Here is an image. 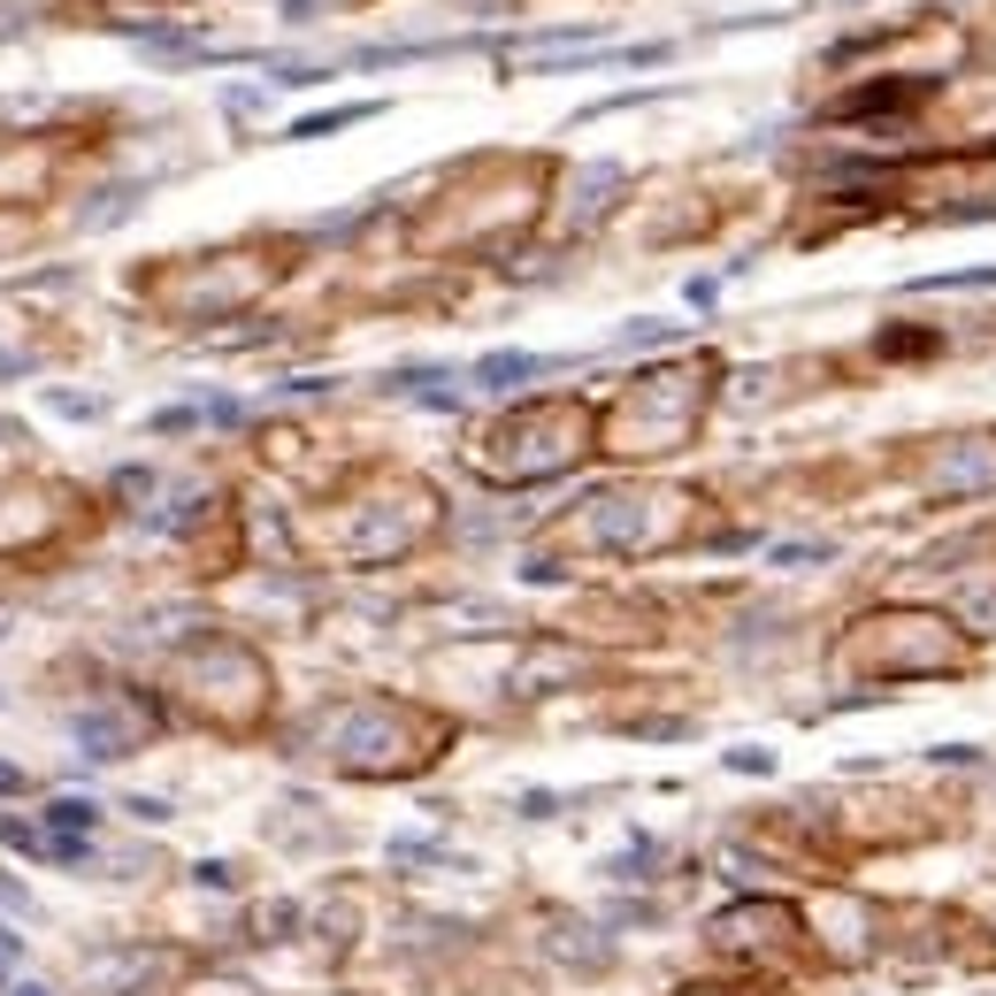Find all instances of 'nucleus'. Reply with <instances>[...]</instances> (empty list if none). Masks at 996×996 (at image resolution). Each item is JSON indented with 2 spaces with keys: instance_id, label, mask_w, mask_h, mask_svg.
<instances>
[{
  "instance_id": "nucleus-1",
  "label": "nucleus",
  "mask_w": 996,
  "mask_h": 996,
  "mask_svg": "<svg viewBox=\"0 0 996 996\" xmlns=\"http://www.w3.org/2000/svg\"><path fill=\"white\" fill-rule=\"evenodd\" d=\"M544 368H552L544 353H484V360H476V383H484V391H513V383H529V376H544Z\"/></svg>"
},
{
  "instance_id": "nucleus-2",
  "label": "nucleus",
  "mask_w": 996,
  "mask_h": 996,
  "mask_svg": "<svg viewBox=\"0 0 996 996\" xmlns=\"http://www.w3.org/2000/svg\"><path fill=\"white\" fill-rule=\"evenodd\" d=\"M69 728H77V744H85V759H123V751H131V736H123V721H108V713H77Z\"/></svg>"
},
{
  "instance_id": "nucleus-3",
  "label": "nucleus",
  "mask_w": 996,
  "mask_h": 996,
  "mask_svg": "<svg viewBox=\"0 0 996 996\" xmlns=\"http://www.w3.org/2000/svg\"><path fill=\"white\" fill-rule=\"evenodd\" d=\"M93 829H100V805H93V798H54V805H46V835L93 843Z\"/></svg>"
},
{
  "instance_id": "nucleus-4",
  "label": "nucleus",
  "mask_w": 996,
  "mask_h": 996,
  "mask_svg": "<svg viewBox=\"0 0 996 996\" xmlns=\"http://www.w3.org/2000/svg\"><path fill=\"white\" fill-rule=\"evenodd\" d=\"M376 116V100H360V108H331V116H307V123H292L284 139H331V131H345V123H368Z\"/></svg>"
},
{
  "instance_id": "nucleus-5",
  "label": "nucleus",
  "mask_w": 996,
  "mask_h": 996,
  "mask_svg": "<svg viewBox=\"0 0 996 996\" xmlns=\"http://www.w3.org/2000/svg\"><path fill=\"white\" fill-rule=\"evenodd\" d=\"M139 207V184H116V192H100V207H85V230H108V223H123Z\"/></svg>"
},
{
  "instance_id": "nucleus-6",
  "label": "nucleus",
  "mask_w": 996,
  "mask_h": 996,
  "mask_svg": "<svg viewBox=\"0 0 996 996\" xmlns=\"http://www.w3.org/2000/svg\"><path fill=\"white\" fill-rule=\"evenodd\" d=\"M996 269H951V277H920L912 292H989Z\"/></svg>"
},
{
  "instance_id": "nucleus-7",
  "label": "nucleus",
  "mask_w": 996,
  "mask_h": 996,
  "mask_svg": "<svg viewBox=\"0 0 996 996\" xmlns=\"http://www.w3.org/2000/svg\"><path fill=\"white\" fill-rule=\"evenodd\" d=\"M46 407L69 414V422H93V414H100V399H77V391H46Z\"/></svg>"
},
{
  "instance_id": "nucleus-8",
  "label": "nucleus",
  "mask_w": 996,
  "mask_h": 996,
  "mask_svg": "<svg viewBox=\"0 0 996 996\" xmlns=\"http://www.w3.org/2000/svg\"><path fill=\"white\" fill-rule=\"evenodd\" d=\"M667 337H674V323H629V331H621V345L637 353V345H667Z\"/></svg>"
},
{
  "instance_id": "nucleus-9",
  "label": "nucleus",
  "mask_w": 996,
  "mask_h": 996,
  "mask_svg": "<svg viewBox=\"0 0 996 996\" xmlns=\"http://www.w3.org/2000/svg\"><path fill=\"white\" fill-rule=\"evenodd\" d=\"M192 881H199V889H230V881H238V874H230V866H223V858H207V866H192Z\"/></svg>"
},
{
  "instance_id": "nucleus-10",
  "label": "nucleus",
  "mask_w": 996,
  "mask_h": 996,
  "mask_svg": "<svg viewBox=\"0 0 996 996\" xmlns=\"http://www.w3.org/2000/svg\"><path fill=\"white\" fill-rule=\"evenodd\" d=\"M728 767H736V775H767L775 759H767V751H728Z\"/></svg>"
},
{
  "instance_id": "nucleus-11",
  "label": "nucleus",
  "mask_w": 996,
  "mask_h": 996,
  "mask_svg": "<svg viewBox=\"0 0 996 996\" xmlns=\"http://www.w3.org/2000/svg\"><path fill=\"white\" fill-rule=\"evenodd\" d=\"M15 790H23V775H15V767L0 759V798H15Z\"/></svg>"
},
{
  "instance_id": "nucleus-12",
  "label": "nucleus",
  "mask_w": 996,
  "mask_h": 996,
  "mask_svg": "<svg viewBox=\"0 0 996 996\" xmlns=\"http://www.w3.org/2000/svg\"><path fill=\"white\" fill-rule=\"evenodd\" d=\"M15 951H23V935H8V928H0V959H15Z\"/></svg>"
},
{
  "instance_id": "nucleus-13",
  "label": "nucleus",
  "mask_w": 996,
  "mask_h": 996,
  "mask_svg": "<svg viewBox=\"0 0 996 996\" xmlns=\"http://www.w3.org/2000/svg\"><path fill=\"white\" fill-rule=\"evenodd\" d=\"M15 996H46V989H15Z\"/></svg>"
}]
</instances>
